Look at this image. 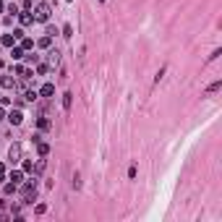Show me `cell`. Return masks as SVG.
<instances>
[{
  "mask_svg": "<svg viewBox=\"0 0 222 222\" xmlns=\"http://www.w3.org/2000/svg\"><path fill=\"white\" fill-rule=\"evenodd\" d=\"M0 11H3V3H0Z\"/></svg>",
  "mask_w": 222,
  "mask_h": 222,
  "instance_id": "obj_15",
  "label": "cell"
},
{
  "mask_svg": "<svg viewBox=\"0 0 222 222\" xmlns=\"http://www.w3.org/2000/svg\"><path fill=\"white\" fill-rule=\"evenodd\" d=\"M47 152H50V146H47V144H39V154H42V157H44Z\"/></svg>",
  "mask_w": 222,
  "mask_h": 222,
  "instance_id": "obj_13",
  "label": "cell"
},
{
  "mask_svg": "<svg viewBox=\"0 0 222 222\" xmlns=\"http://www.w3.org/2000/svg\"><path fill=\"white\" fill-rule=\"evenodd\" d=\"M11 180H13V183H16V186H18V183H21V173H18V170H13V173H11Z\"/></svg>",
  "mask_w": 222,
  "mask_h": 222,
  "instance_id": "obj_7",
  "label": "cell"
},
{
  "mask_svg": "<svg viewBox=\"0 0 222 222\" xmlns=\"http://www.w3.org/2000/svg\"><path fill=\"white\" fill-rule=\"evenodd\" d=\"M71 97H73V94H65V97H63V107L65 110H71Z\"/></svg>",
  "mask_w": 222,
  "mask_h": 222,
  "instance_id": "obj_10",
  "label": "cell"
},
{
  "mask_svg": "<svg viewBox=\"0 0 222 222\" xmlns=\"http://www.w3.org/2000/svg\"><path fill=\"white\" fill-rule=\"evenodd\" d=\"M13 39H16V37H11V34H5V37H3V44H5V47H11V44H13Z\"/></svg>",
  "mask_w": 222,
  "mask_h": 222,
  "instance_id": "obj_8",
  "label": "cell"
},
{
  "mask_svg": "<svg viewBox=\"0 0 222 222\" xmlns=\"http://www.w3.org/2000/svg\"><path fill=\"white\" fill-rule=\"evenodd\" d=\"M0 65H3V63H0Z\"/></svg>",
  "mask_w": 222,
  "mask_h": 222,
  "instance_id": "obj_16",
  "label": "cell"
},
{
  "mask_svg": "<svg viewBox=\"0 0 222 222\" xmlns=\"http://www.w3.org/2000/svg\"><path fill=\"white\" fill-rule=\"evenodd\" d=\"M219 86H222V81H214V84H212L209 89H206V92H209V94H212V92H217V89H219Z\"/></svg>",
  "mask_w": 222,
  "mask_h": 222,
  "instance_id": "obj_11",
  "label": "cell"
},
{
  "mask_svg": "<svg viewBox=\"0 0 222 222\" xmlns=\"http://www.w3.org/2000/svg\"><path fill=\"white\" fill-rule=\"evenodd\" d=\"M39 94H42V97H53V94H55V86H53V84H44Z\"/></svg>",
  "mask_w": 222,
  "mask_h": 222,
  "instance_id": "obj_2",
  "label": "cell"
},
{
  "mask_svg": "<svg viewBox=\"0 0 222 222\" xmlns=\"http://www.w3.org/2000/svg\"><path fill=\"white\" fill-rule=\"evenodd\" d=\"M34 21H50V5H47V3H39V5H37Z\"/></svg>",
  "mask_w": 222,
  "mask_h": 222,
  "instance_id": "obj_1",
  "label": "cell"
},
{
  "mask_svg": "<svg viewBox=\"0 0 222 222\" xmlns=\"http://www.w3.org/2000/svg\"><path fill=\"white\" fill-rule=\"evenodd\" d=\"M8 120H11L13 125H18V123H21V113H18V110H13V113H11V118H8Z\"/></svg>",
  "mask_w": 222,
  "mask_h": 222,
  "instance_id": "obj_4",
  "label": "cell"
},
{
  "mask_svg": "<svg viewBox=\"0 0 222 222\" xmlns=\"http://www.w3.org/2000/svg\"><path fill=\"white\" fill-rule=\"evenodd\" d=\"M21 24H24V26L34 24V16H32V13H21Z\"/></svg>",
  "mask_w": 222,
  "mask_h": 222,
  "instance_id": "obj_3",
  "label": "cell"
},
{
  "mask_svg": "<svg viewBox=\"0 0 222 222\" xmlns=\"http://www.w3.org/2000/svg\"><path fill=\"white\" fill-rule=\"evenodd\" d=\"M58 60H60V53H58V50H53V53H50V63H53V65H55Z\"/></svg>",
  "mask_w": 222,
  "mask_h": 222,
  "instance_id": "obj_6",
  "label": "cell"
},
{
  "mask_svg": "<svg viewBox=\"0 0 222 222\" xmlns=\"http://www.w3.org/2000/svg\"><path fill=\"white\" fill-rule=\"evenodd\" d=\"M0 120H3V110H0Z\"/></svg>",
  "mask_w": 222,
  "mask_h": 222,
  "instance_id": "obj_14",
  "label": "cell"
},
{
  "mask_svg": "<svg viewBox=\"0 0 222 222\" xmlns=\"http://www.w3.org/2000/svg\"><path fill=\"white\" fill-rule=\"evenodd\" d=\"M68 3H71V0H68Z\"/></svg>",
  "mask_w": 222,
  "mask_h": 222,
  "instance_id": "obj_17",
  "label": "cell"
},
{
  "mask_svg": "<svg viewBox=\"0 0 222 222\" xmlns=\"http://www.w3.org/2000/svg\"><path fill=\"white\" fill-rule=\"evenodd\" d=\"M18 154H21V146H18V144H16V146H11V159H13V162H16Z\"/></svg>",
  "mask_w": 222,
  "mask_h": 222,
  "instance_id": "obj_5",
  "label": "cell"
},
{
  "mask_svg": "<svg viewBox=\"0 0 222 222\" xmlns=\"http://www.w3.org/2000/svg\"><path fill=\"white\" fill-rule=\"evenodd\" d=\"M39 47H50V37H42V39H39Z\"/></svg>",
  "mask_w": 222,
  "mask_h": 222,
  "instance_id": "obj_12",
  "label": "cell"
},
{
  "mask_svg": "<svg viewBox=\"0 0 222 222\" xmlns=\"http://www.w3.org/2000/svg\"><path fill=\"white\" fill-rule=\"evenodd\" d=\"M0 86H13V81L8 76H0Z\"/></svg>",
  "mask_w": 222,
  "mask_h": 222,
  "instance_id": "obj_9",
  "label": "cell"
}]
</instances>
